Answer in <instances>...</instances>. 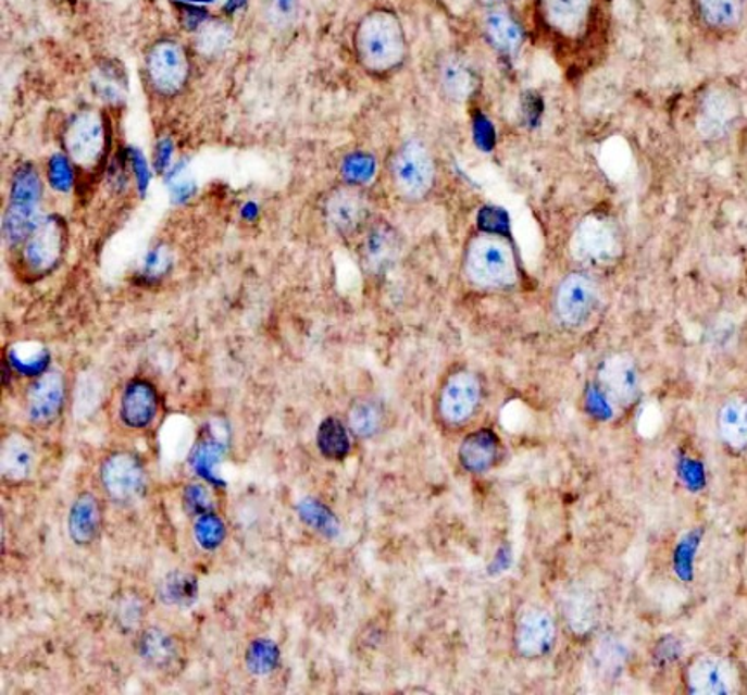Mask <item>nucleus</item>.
Wrapping results in <instances>:
<instances>
[{"instance_id": "obj_1", "label": "nucleus", "mask_w": 747, "mask_h": 695, "mask_svg": "<svg viewBox=\"0 0 747 695\" xmlns=\"http://www.w3.org/2000/svg\"><path fill=\"white\" fill-rule=\"evenodd\" d=\"M353 46L360 66L377 77L397 72L409 54L406 26L394 9L388 8L371 9L360 17Z\"/></svg>"}, {"instance_id": "obj_2", "label": "nucleus", "mask_w": 747, "mask_h": 695, "mask_svg": "<svg viewBox=\"0 0 747 695\" xmlns=\"http://www.w3.org/2000/svg\"><path fill=\"white\" fill-rule=\"evenodd\" d=\"M468 278L485 289H505L516 282V261L502 238L480 235L473 238L464 256Z\"/></svg>"}, {"instance_id": "obj_3", "label": "nucleus", "mask_w": 747, "mask_h": 695, "mask_svg": "<svg viewBox=\"0 0 747 695\" xmlns=\"http://www.w3.org/2000/svg\"><path fill=\"white\" fill-rule=\"evenodd\" d=\"M435 160L420 139H409L395 151L391 159V179L406 200H423L435 186Z\"/></svg>"}, {"instance_id": "obj_4", "label": "nucleus", "mask_w": 747, "mask_h": 695, "mask_svg": "<svg viewBox=\"0 0 747 695\" xmlns=\"http://www.w3.org/2000/svg\"><path fill=\"white\" fill-rule=\"evenodd\" d=\"M147 78L157 95H179L190 78V58L183 44L174 39L157 40L147 54Z\"/></svg>"}, {"instance_id": "obj_5", "label": "nucleus", "mask_w": 747, "mask_h": 695, "mask_svg": "<svg viewBox=\"0 0 747 695\" xmlns=\"http://www.w3.org/2000/svg\"><path fill=\"white\" fill-rule=\"evenodd\" d=\"M572 255L589 266H605L621 256L618 226L603 214H589L581 221L572 237Z\"/></svg>"}, {"instance_id": "obj_6", "label": "nucleus", "mask_w": 747, "mask_h": 695, "mask_svg": "<svg viewBox=\"0 0 747 695\" xmlns=\"http://www.w3.org/2000/svg\"><path fill=\"white\" fill-rule=\"evenodd\" d=\"M40 200L39 174L32 165H23L14 174L11 202L4 220V234L9 243L16 244L26 240L39 225L37 203Z\"/></svg>"}, {"instance_id": "obj_7", "label": "nucleus", "mask_w": 747, "mask_h": 695, "mask_svg": "<svg viewBox=\"0 0 747 695\" xmlns=\"http://www.w3.org/2000/svg\"><path fill=\"white\" fill-rule=\"evenodd\" d=\"M107 126L103 115L86 109L70 119L65 131V148L75 165L91 171L100 164L107 150Z\"/></svg>"}, {"instance_id": "obj_8", "label": "nucleus", "mask_w": 747, "mask_h": 695, "mask_svg": "<svg viewBox=\"0 0 747 695\" xmlns=\"http://www.w3.org/2000/svg\"><path fill=\"white\" fill-rule=\"evenodd\" d=\"M324 216L328 225L343 237L362 235L374 221L371 197L360 186H337L325 197Z\"/></svg>"}, {"instance_id": "obj_9", "label": "nucleus", "mask_w": 747, "mask_h": 695, "mask_svg": "<svg viewBox=\"0 0 747 695\" xmlns=\"http://www.w3.org/2000/svg\"><path fill=\"white\" fill-rule=\"evenodd\" d=\"M743 115L739 98L725 86H711L700 96L697 133L706 141H722L732 135Z\"/></svg>"}, {"instance_id": "obj_10", "label": "nucleus", "mask_w": 747, "mask_h": 695, "mask_svg": "<svg viewBox=\"0 0 747 695\" xmlns=\"http://www.w3.org/2000/svg\"><path fill=\"white\" fill-rule=\"evenodd\" d=\"M100 480L104 494L117 505L136 502L147 491V470L133 452H115L104 459Z\"/></svg>"}, {"instance_id": "obj_11", "label": "nucleus", "mask_w": 747, "mask_h": 695, "mask_svg": "<svg viewBox=\"0 0 747 695\" xmlns=\"http://www.w3.org/2000/svg\"><path fill=\"white\" fill-rule=\"evenodd\" d=\"M66 249V225L60 216H48L39 221L25 240L23 260L35 277L48 275L57 270Z\"/></svg>"}, {"instance_id": "obj_12", "label": "nucleus", "mask_w": 747, "mask_h": 695, "mask_svg": "<svg viewBox=\"0 0 747 695\" xmlns=\"http://www.w3.org/2000/svg\"><path fill=\"white\" fill-rule=\"evenodd\" d=\"M598 287L586 273H569L555 294V311L567 327H581L597 308Z\"/></svg>"}, {"instance_id": "obj_13", "label": "nucleus", "mask_w": 747, "mask_h": 695, "mask_svg": "<svg viewBox=\"0 0 747 695\" xmlns=\"http://www.w3.org/2000/svg\"><path fill=\"white\" fill-rule=\"evenodd\" d=\"M402 252V238L388 221H372L362 234L359 255L363 270L371 275L388 272Z\"/></svg>"}, {"instance_id": "obj_14", "label": "nucleus", "mask_w": 747, "mask_h": 695, "mask_svg": "<svg viewBox=\"0 0 747 695\" xmlns=\"http://www.w3.org/2000/svg\"><path fill=\"white\" fill-rule=\"evenodd\" d=\"M65 381L60 372H43L26 394V412L35 426H49L60 418L65 406Z\"/></svg>"}, {"instance_id": "obj_15", "label": "nucleus", "mask_w": 747, "mask_h": 695, "mask_svg": "<svg viewBox=\"0 0 747 695\" xmlns=\"http://www.w3.org/2000/svg\"><path fill=\"white\" fill-rule=\"evenodd\" d=\"M600 385L610 402L627 407L639 394V374L635 360L630 355L613 353L601 362Z\"/></svg>"}, {"instance_id": "obj_16", "label": "nucleus", "mask_w": 747, "mask_h": 695, "mask_svg": "<svg viewBox=\"0 0 747 695\" xmlns=\"http://www.w3.org/2000/svg\"><path fill=\"white\" fill-rule=\"evenodd\" d=\"M688 688L697 695H726L737 687L734 666L720 656H700L687 673Z\"/></svg>"}, {"instance_id": "obj_17", "label": "nucleus", "mask_w": 747, "mask_h": 695, "mask_svg": "<svg viewBox=\"0 0 747 695\" xmlns=\"http://www.w3.org/2000/svg\"><path fill=\"white\" fill-rule=\"evenodd\" d=\"M480 402V381L475 374L456 372L441 389V415L452 424L464 423L476 411Z\"/></svg>"}, {"instance_id": "obj_18", "label": "nucleus", "mask_w": 747, "mask_h": 695, "mask_svg": "<svg viewBox=\"0 0 747 695\" xmlns=\"http://www.w3.org/2000/svg\"><path fill=\"white\" fill-rule=\"evenodd\" d=\"M555 636L557 628L546 610L532 607L520 616L516 624V648L523 657L537 659L546 656L553 648Z\"/></svg>"}, {"instance_id": "obj_19", "label": "nucleus", "mask_w": 747, "mask_h": 695, "mask_svg": "<svg viewBox=\"0 0 747 695\" xmlns=\"http://www.w3.org/2000/svg\"><path fill=\"white\" fill-rule=\"evenodd\" d=\"M159 411V395L155 386L145 380L127 383L121 398V419L130 430L150 426Z\"/></svg>"}, {"instance_id": "obj_20", "label": "nucleus", "mask_w": 747, "mask_h": 695, "mask_svg": "<svg viewBox=\"0 0 747 695\" xmlns=\"http://www.w3.org/2000/svg\"><path fill=\"white\" fill-rule=\"evenodd\" d=\"M540 13L558 34H581L589 16H592L595 0H539Z\"/></svg>"}, {"instance_id": "obj_21", "label": "nucleus", "mask_w": 747, "mask_h": 695, "mask_svg": "<svg viewBox=\"0 0 747 695\" xmlns=\"http://www.w3.org/2000/svg\"><path fill=\"white\" fill-rule=\"evenodd\" d=\"M136 653L150 668L159 671L174 670L182 659L177 640L155 626L141 631L136 640Z\"/></svg>"}, {"instance_id": "obj_22", "label": "nucleus", "mask_w": 747, "mask_h": 695, "mask_svg": "<svg viewBox=\"0 0 747 695\" xmlns=\"http://www.w3.org/2000/svg\"><path fill=\"white\" fill-rule=\"evenodd\" d=\"M103 514L92 494L84 493L75 499L69 513V534L75 545L87 546L100 536Z\"/></svg>"}, {"instance_id": "obj_23", "label": "nucleus", "mask_w": 747, "mask_h": 695, "mask_svg": "<svg viewBox=\"0 0 747 695\" xmlns=\"http://www.w3.org/2000/svg\"><path fill=\"white\" fill-rule=\"evenodd\" d=\"M226 456V442L221 440L214 432L202 433L195 442L190 454L191 470L214 487H225V482L217 475V464Z\"/></svg>"}, {"instance_id": "obj_24", "label": "nucleus", "mask_w": 747, "mask_h": 695, "mask_svg": "<svg viewBox=\"0 0 747 695\" xmlns=\"http://www.w3.org/2000/svg\"><path fill=\"white\" fill-rule=\"evenodd\" d=\"M484 32L490 46L505 54L519 51L523 42L522 26L506 9L493 8L485 14Z\"/></svg>"}, {"instance_id": "obj_25", "label": "nucleus", "mask_w": 747, "mask_h": 695, "mask_svg": "<svg viewBox=\"0 0 747 695\" xmlns=\"http://www.w3.org/2000/svg\"><path fill=\"white\" fill-rule=\"evenodd\" d=\"M499 452V438L493 430H480L466 436L459 449L462 467L471 473H482L493 467Z\"/></svg>"}, {"instance_id": "obj_26", "label": "nucleus", "mask_w": 747, "mask_h": 695, "mask_svg": "<svg viewBox=\"0 0 747 695\" xmlns=\"http://www.w3.org/2000/svg\"><path fill=\"white\" fill-rule=\"evenodd\" d=\"M697 16L713 32H731L743 23L746 0H696Z\"/></svg>"}, {"instance_id": "obj_27", "label": "nucleus", "mask_w": 747, "mask_h": 695, "mask_svg": "<svg viewBox=\"0 0 747 695\" xmlns=\"http://www.w3.org/2000/svg\"><path fill=\"white\" fill-rule=\"evenodd\" d=\"M438 77L441 91L456 103H464L475 92V74L466 61L459 57H447L446 60H441Z\"/></svg>"}, {"instance_id": "obj_28", "label": "nucleus", "mask_w": 747, "mask_h": 695, "mask_svg": "<svg viewBox=\"0 0 747 695\" xmlns=\"http://www.w3.org/2000/svg\"><path fill=\"white\" fill-rule=\"evenodd\" d=\"M34 462V447L25 436L9 435L2 442V476L9 484H17L30 475Z\"/></svg>"}, {"instance_id": "obj_29", "label": "nucleus", "mask_w": 747, "mask_h": 695, "mask_svg": "<svg viewBox=\"0 0 747 695\" xmlns=\"http://www.w3.org/2000/svg\"><path fill=\"white\" fill-rule=\"evenodd\" d=\"M718 430L732 449L747 445V398L732 397L718 412Z\"/></svg>"}, {"instance_id": "obj_30", "label": "nucleus", "mask_w": 747, "mask_h": 695, "mask_svg": "<svg viewBox=\"0 0 747 695\" xmlns=\"http://www.w3.org/2000/svg\"><path fill=\"white\" fill-rule=\"evenodd\" d=\"M159 598L171 607H190L199 598V583L194 575L174 570L160 583Z\"/></svg>"}, {"instance_id": "obj_31", "label": "nucleus", "mask_w": 747, "mask_h": 695, "mask_svg": "<svg viewBox=\"0 0 747 695\" xmlns=\"http://www.w3.org/2000/svg\"><path fill=\"white\" fill-rule=\"evenodd\" d=\"M385 409L376 400L362 398L350 407L348 423L350 430L360 438H372L385 426Z\"/></svg>"}, {"instance_id": "obj_32", "label": "nucleus", "mask_w": 747, "mask_h": 695, "mask_svg": "<svg viewBox=\"0 0 747 695\" xmlns=\"http://www.w3.org/2000/svg\"><path fill=\"white\" fill-rule=\"evenodd\" d=\"M316 444H319L322 456L333 459V461H341L350 454L351 449L348 430L336 418H327L324 423L320 424L319 433H316Z\"/></svg>"}, {"instance_id": "obj_33", "label": "nucleus", "mask_w": 747, "mask_h": 695, "mask_svg": "<svg viewBox=\"0 0 747 695\" xmlns=\"http://www.w3.org/2000/svg\"><path fill=\"white\" fill-rule=\"evenodd\" d=\"M278 661H281V653L272 640L258 638L247 647V670L256 677H266V674L272 673L277 668Z\"/></svg>"}, {"instance_id": "obj_34", "label": "nucleus", "mask_w": 747, "mask_h": 695, "mask_svg": "<svg viewBox=\"0 0 747 695\" xmlns=\"http://www.w3.org/2000/svg\"><path fill=\"white\" fill-rule=\"evenodd\" d=\"M49 351L43 348H17L14 346L13 350H9V365L22 374V376L39 377L43 372H48L49 368Z\"/></svg>"}, {"instance_id": "obj_35", "label": "nucleus", "mask_w": 747, "mask_h": 695, "mask_svg": "<svg viewBox=\"0 0 747 695\" xmlns=\"http://www.w3.org/2000/svg\"><path fill=\"white\" fill-rule=\"evenodd\" d=\"M194 534L200 548L206 549V551H214L225 543L226 525L214 511H209V513L197 517Z\"/></svg>"}, {"instance_id": "obj_36", "label": "nucleus", "mask_w": 747, "mask_h": 695, "mask_svg": "<svg viewBox=\"0 0 747 695\" xmlns=\"http://www.w3.org/2000/svg\"><path fill=\"white\" fill-rule=\"evenodd\" d=\"M301 0H264V20L275 32L292 28L299 16Z\"/></svg>"}, {"instance_id": "obj_37", "label": "nucleus", "mask_w": 747, "mask_h": 695, "mask_svg": "<svg viewBox=\"0 0 747 695\" xmlns=\"http://www.w3.org/2000/svg\"><path fill=\"white\" fill-rule=\"evenodd\" d=\"M565 616L571 626L577 631H586L595 621V604L592 596L584 589L572 592L567 598Z\"/></svg>"}, {"instance_id": "obj_38", "label": "nucleus", "mask_w": 747, "mask_h": 695, "mask_svg": "<svg viewBox=\"0 0 747 695\" xmlns=\"http://www.w3.org/2000/svg\"><path fill=\"white\" fill-rule=\"evenodd\" d=\"M229 40H232V28L217 20L203 22L197 34V46L203 54H220L228 48Z\"/></svg>"}, {"instance_id": "obj_39", "label": "nucleus", "mask_w": 747, "mask_h": 695, "mask_svg": "<svg viewBox=\"0 0 747 695\" xmlns=\"http://www.w3.org/2000/svg\"><path fill=\"white\" fill-rule=\"evenodd\" d=\"M183 506H185L186 513L191 514V517H200V514L212 511L211 494H209L206 485H186L185 493H183Z\"/></svg>"}, {"instance_id": "obj_40", "label": "nucleus", "mask_w": 747, "mask_h": 695, "mask_svg": "<svg viewBox=\"0 0 747 695\" xmlns=\"http://www.w3.org/2000/svg\"><path fill=\"white\" fill-rule=\"evenodd\" d=\"M301 517L311 525H315L320 531H331L333 529V514H327V511L322 506L315 502H304L301 506Z\"/></svg>"}, {"instance_id": "obj_41", "label": "nucleus", "mask_w": 747, "mask_h": 695, "mask_svg": "<svg viewBox=\"0 0 747 695\" xmlns=\"http://www.w3.org/2000/svg\"><path fill=\"white\" fill-rule=\"evenodd\" d=\"M135 610H141L138 607V600L124 601V604L119 607V616H121L122 624H129V626L138 624L139 619L144 618V613H135Z\"/></svg>"}, {"instance_id": "obj_42", "label": "nucleus", "mask_w": 747, "mask_h": 695, "mask_svg": "<svg viewBox=\"0 0 747 695\" xmlns=\"http://www.w3.org/2000/svg\"><path fill=\"white\" fill-rule=\"evenodd\" d=\"M69 167H66L65 162L61 159H57V162H52L51 165V179L57 183L58 186H66L69 183Z\"/></svg>"}]
</instances>
